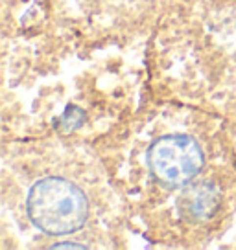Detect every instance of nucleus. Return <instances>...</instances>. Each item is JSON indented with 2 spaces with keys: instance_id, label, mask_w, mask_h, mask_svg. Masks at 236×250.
<instances>
[{
  "instance_id": "obj_1",
  "label": "nucleus",
  "mask_w": 236,
  "mask_h": 250,
  "mask_svg": "<svg viewBox=\"0 0 236 250\" xmlns=\"http://www.w3.org/2000/svg\"><path fill=\"white\" fill-rule=\"evenodd\" d=\"M28 217L48 235H71L85 227L89 201L81 188L63 177L33 182L26 197Z\"/></svg>"
},
{
  "instance_id": "obj_2",
  "label": "nucleus",
  "mask_w": 236,
  "mask_h": 250,
  "mask_svg": "<svg viewBox=\"0 0 236 250\" xmlns=\"http://www.w3.org/2000/svg\"><path fill=\"white\" fill-rule=\"evenodd\" d=\"M148 166L159 184L179 189L192 184L205 166L203 149L192 136L166 134L148 149Z\"/></svg>"
},
{
  "instance_id": "obj_3",
  "label": "nucleus",
  "mask_w": 236,
  "mask_h": 250,
  "mask_svg": "<svg viewBox=\"0 0 236 250\" xmlns=\"http://www.w3.org/2000/svg\"><path fill=\"white\" fill-rule=\"evenodd\" d=\"M220 188L212 182H197L185 186V191L177 201V208L189 221H209L220 210Z\"/></svg>"
},
{
  "instance_id": "obj_4",
  "label": "nucleus",
  "mask_w": 236,
  "mask_h": 250,
  "mask_svg": "<svg viewBox=\"0 0 236 250\" xmlns=\"http://www.w3.org/2000/svg\"><path fill=\"white\" fill-rule=\"evenodd\" d=\"M83 122H85V112L76 105H69L67 110L59 118V129L65 133H71V131L79 129L83 125Z\"/></svg>"
},
{
  "instance_id": "obj_5",
  "label": "nucleus",
  "mask_w": 236,
  "mask_h": 250,
  "mask_svg": "<svg viewBox=\"0 0 236 250\" xmlns=\"http://www.w3.org/2000/svg\"><path fill=\"white\" fill-rule=\"evenodd\" d=\"M52 249H79L83 250L87 249L85 245H79V243H55V245H52Z\"/></svg>"
}]
</instances>
